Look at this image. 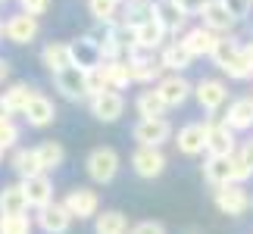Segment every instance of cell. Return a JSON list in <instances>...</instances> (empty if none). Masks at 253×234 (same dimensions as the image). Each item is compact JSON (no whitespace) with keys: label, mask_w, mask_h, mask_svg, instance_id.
<instances>
[{"label":"cell","mask_w":253,"mask_h":234,"mask_svg":"<svg viewBox=\"0 0 253 234\" xmlns=\"http://www.w3.org/2000/svg\"><path fill=\"white\" fill-rule=\"evenodd\" d=\"M212 60H216V66L222 72H228V78H250L253 75V63H250L247 47H241L231 38H219L216 41Z\"/></svg>","instance_id":"1"},{"label":"cell","mask_w":253,"mask_h":234,"mask_svg":"<svg viewBox=\"0 0 253 234\" xmlns=\"http://www.w3.org/2000/svg\"><path fill=\"white\" fill-rule=\"evenodd\" d=\"M119 165H122V159L113 147H94L84 159V172L94 184H110L119 175Z\"/></svg>","instance_id":"2"},{"label":"cell","mask_w":253,"mask_h":234,"mask_svg":"<svg viewBox=\"0 0 253 234\" xmlns=\"http://www.w3.org/2000/svg\"><path fill=\"white\" fill-rule=\"evenodd\" d=\"M212 203H216V209L222 212V216H244V212L250 209V194L244 184L231 181V184H222V188H216V194H212Z\"/></svg>","instance_id":"3"},{"label":"cell","mask_w":253,"mask_h":234,"mask_svg":"<svg viewBox=\"0 0 253 234\" xmlns=\"http://www.w3.org/2000/svg\"><path fill=\"white\" fill-rule=\"evenodd\" d=\"M131 169L138 178L153 181L166 172V153H163V147H144V144H138L131 153Z\"/></svg>","instance_id":"4"},{"label":"cell","mask_w":253,"mask_h":234,"mask_svg":"<svg viewBox=\"0 0 253 234\" xmlns=\"http://www.w3.org/2000/svg\"><path fill=\"white\" fill-rule=\"evenodd\" d=\"M66 203V209L72 212V219H94L97 212H100V194H97L94 188H87V184H79V188H72L69 194L63 197Z\"/></svg>","instance_id":"5"},{"label":"cell","mask_w":253,"mask_h":234,"mask_svg":"<svg viewBox=\"0 0 253 234\" xmlns=\"http://www.w3.org/2000/svg\"><path fill=\"white\" fill-rule=\"evenodd\" d=\"M38 216H35V225L41 228L44 234H66L72 228V212L66 209V203H60V200H53V203H47V206H41V209H35Z\"/></svg>","instance_id":"6"},{"label":"cell","mask_w":253,"mask_h":234,"mask_svg":"<svg viewBox=\"0 0 253 234\" xmlns=\"http://www.w3.org/2000/svg\"><path fill=\"white\" fill-rule=\"evenodd\" d=\"M131 138L144 144V147H163L166 141H172V125L166 116H160V119H138V125L131 128Z\"/></svg>","instance_id":"7"},{"label":"cell","mask_w":253,"mask_h":234,"mask_svg":"<svg viewBox=\"0 0 253 234\" xmlns=\"http://www.w3.org/2000/svg\"><path fill=\"white\" fill-rule=\"evenodd\" d=\"M53 84L66 100H87V75L79 66H66V69L53 72Z\"/></svg>","instance_id":"8"},{"label":"cell","mask_w":253,"mask_h":234,"mask_svg":"<svg viewBox=\"0 0 253 234\" xmlns=\"http://www.w3.org/2000/svg\"><path fill=\"white\" fill-rule=\"evenodd\" d=\"M194 97H197L200 110L212 116V113H219L222 106H225L228 87H225V81H219V78H203V81L194 84Z\"/></svg>","instance_id":"9"},{"label":"cell","mask_w":253,"mask_h":234,"mask_svg":"<svg viewBox=\"0 0 253 234\" xmlns=\"http://www.w3.org/2000/svg\"><path fill=\"white\" fill-rule=\"evenodd\" d=\"M122 113H125V97L119 91H103V94H97L91 97V116L97 122H106V125H113V122H119L122 119Z\"/></svg>","instance_id":"10"},{"label":"cell","mask_w":253,"mask_h":234,"mask_svg":"<svg viewBox=\"0 0 253 234\" xmlns=\"http://www.w3.org/2000/svg\"><path fill=\"white\" fill-rule=\"evenodd\" d=\"M175 147L181 156H200L207 153V122H188L175 134Z\"/></svg>","instance_id":"11"},{"label":"cell","mask_w":253,"mask_h":234,"mask_svg":"<svg viewBox=\"0 0 253 234\" xmlns=\"http://www.w3.org/2000/svg\"><path fill=\"white\" fill-rule=\"evenodd\" d=\"M235 128H228L225 122H207V153L212 156H231L238 150V144H235Z\"/></svg>","instance_id":"12"},{"label":"cell","mask_w":253,"mask_h":234,"mask_svg":"<svg viewBox=\"0 0 253 234\" xmlns=\"http://www.w3.org/2000/svg\"><path fill=\"white\" fill-rule=\"evenodd\" d=\"M72 66H79V69L84 72H91L97 69V66H103V50H100V44L94 41L91 35H84L79 38V41H72Z\"/></svg>","instance_id":"13"},{"label":"cell","mask_w":253,"mask_h":234,"mask_svg":"<svg viewBox=\"0 0 253 234\" xmlns=\"http://www.w3.org/2000/svg\"><path fill=\"white\" fill-rule=\"evenodd\" d=\"M157 94L166 100L169 110H175V106H181L194 94V87H191L188 78H181L178 72H175V75H166V78H160V81H157Z\"/></svg>","instance_id":"14"},{"label":"cell","mask_w":253,"mask_h":234,"mask_svg":"<svg viewBox=\"0 0 253 234\" xmlns=\"http://www.w3.org/2000/svg\"><path fill=\"white\" fill-rule=\"evenodd\" d=\"M22 188H25V197H28V206L32 209H41L47 203H53V178L47 172H38L32 178H22Z\"/></svg>","instance_id":"15"},{"label":"cell","mask_w":253,"mask_h":234,"mask_svg":"<svg viewBox=\"0 0 253 234\" xmlns=\"http://www.w3.org/2000/svg\"><path fill=\"white\" fill-rule=\"evenodd\" d=\"M203 178H207V184H212V188L231 184L235 181V159H231V156L207 153V159H203Z\"/></svg>","instance_id":"16"},{"label":"cell","mask_w":253,"mask_h":234,"mask_svg":"<svg viewBox=\"0 0 253 234\" xmlns=\"http://www.w3.org/2000/svg\"><path fill=\"white\" fill-rule=\"evenodd\" d=\"M22 116H25V122L32 125V128H47V125H53V119H56V106H53L50 97H44L41 91H38L32 97V103L25 106Z\"/></svg>","instance_id":"17"},{"label":"cell","mask_w":253,"mask_h":234,"mask_svg":"<svg viewBox=\"0 0 253 234\" xmlns=\"http://www.w3.org/2000/svg\"><path fill=\"white\" fill-rule=\"evenodd\" d=\"M38 38V16H32V13H19V16H13L6 22V41H13V44H32Z\"/></svg>","instance_id":"18"},{"label":"cell","mask_w":253,"mask_h":234,"mask_svg":"<svg viewBox=\"0 0 253 234\" xmlns=\"http://www.w3.org/2000/svg\"><path fill=\"white\" fill-rule=\"evenodd\" d=\"M153 16L160 19V25L166 28L169 35H178L184 28V19H188V13L178 6V0H157V3H153Z\"/></svg>","instance_id":"19"},{"label":"cell","mask_w":253,"mask_h":234,"mask_svg":"<svg viewBox=\"0 0 253 234\" xmlns=\"http://www.w3.org/2000/svg\"><path fill=\"white\" fill-rule=\"evenodd\" d=\"M216 41H219V35L212 32V28H207V25L191 28V32H184V38H181V44L188 47L194 56H212V50H216Z\"/></svg>","instance_id":"20"},{"label":"cell","mask_w":253,"mask_h":234,"mask_svg":"<svg viewBox=\"0 0 253 234\" xmlns=\"http://www.w3.org/2000/svg\"><path fill=\"white\" fill-rule=\"evenodd\" d=\"M200 16H203V25H207V28H212V32H216V35L228 32V28L238 22V19L228 13L225 0H210V3L200 9Z\"/></svg>","instance_id":"21"},{"label":"cell","mask_w":253,"mask_h":234,"mask_svg":"<svg viewBox=\"0 0 253 234\" xmlns=\"http://www.w3.org/2000/svg\"><path fill=\"white\" fill-rule=\"evenodd\" d=\"M228 125V128L235 131H250L253 128V97H241V100H231L228 103V113L225 119H222Z\"/></svg>","instance_id":"22"},{"label":"cell","mask_w":253,"mask_h":234,"mask_svg":"<svg viewBox=\"0 0 253 234\" xmlns=\"http://www.w3.org/2000/svg\"><path fill=\"white\" fill-rule=\"evenodd\" d=\"M28 212V197L22 181L19 184H3L0 188V216H22Z\"/></svg>","instance_id":"23"},{"label":"cell","mask_w":253,"mask_h":234,"mask_svg":"<svg viewBox=\"0 0 253 234\" xmlns=\"http://www.w3.org/2000/svg\"><path fill=\"white\" fill-rule=\"evenodd\" d=\"M128 66H131V78L141 84L160 81V75H163V63H153V56H141L138 50L128 53Z\"/></svg>","instance_id":"24"},{"label":"cell","mask_w":253,"mask_h":234,"mask_svg":"<svg viewBox=\"0 0 253 234\" xmlns=\"http://www.w3.org/2000/svg\"><path fill=\"white\" fill-rule=\"evenodd\" d=\"M128 216L119 209H103L94 216V234H128Z\"/></svg>","instance_id":"25"},{"label":"cell","mask_w":253,"mask_h":234,"mask_svg":"<svg viewBox=\"0 0 253 234\" xmlns=\"http://www.w3.org/2000/svg\"><path fill=\"white\" fill-rule=\"evenodd\" d=\"M166 28L160 25V19L153 16V19H147L144 25H138L134 28V41H138V50H153V47H160L163 41H166Z\"/></svg>","instance_id":"26"},{"label":"cell","mask_w":253,"mask_h":234,"mask_svg":"<svg viewBox=\"0 0 253 234\" xmlns=\"http://www.w3.org/2000/svg\"><path fill=\"white\" fill-rule=\"evenodd\" d=\"M191 60H194V53H191L181 41L166 44V47H163V56H160L163 69H169V72H184V69L191 66Z\"/></svg>","instance_id":"27"},{"label":"cell","mask_w":253,"mask_h":234,"mask_svg":"<svg viewBox=\"0 0 253 234\" xmlns=\"http://www.w3.org/2000/svg\"><path fill=\"white\" fill-rule=\"evenodd\" d=\"M35 94H38V91H35L32 84L16 81V84H9L0 97H3V103L9 106V113H13V116H22V113H25V106L32 103V97H35Z\"/></svg>","instance_id":"28"},{"label":"cell","mask_w":253,"mask_h":234,"mask_svg":"<svg viewBox=\"0 0 253 234\" xmlns=\"http://www.w3.org/2000/svg\"><path fill=\"white\" fill-rule=\"evenodd\" d=\"M35 153H38V162H41V169L50 175V172H56L60 165L66 162V147L60 141H41L35 147Z\"/></svg>","instance_id":"29"},{"label":"cell","mask_w":253,"mask_h":234,"mask_svg":"<svg viewBox=\"0 0 253 234\" xmlns=\"http://www.w3.org/2000/svg\"><path fill=\"white\" fill-rule=\"evenodd\" d=\"M41 60H44V66L50 72H60V69H66V66H72V47L66 41H50L41 50Z\"/></svg>","instance_id":"30"},{"label":"cell","mask_w":253,"mask_h":234,"mask_svg":"<svg viewBox=\"0 0 253 234\" xmlns=\"http://www.w3.org/2000/svg\"><path fill=\"white\" fill-rule=\"evenodd\" d=\"M134 110H138L141 119H160V116H166L169 106L157 91H141L138 100H134Z\"/></svg>","instance_id":"31"},{"label":"cell","mask_w":253,"mask_h":234,"mask_svg":"<svg viewBox=\"0 0 253 234\" xmlns=\"http://www.w3.org/2000/svg\"><path fill=\"white\" fill-rule=\"evenodd\" d=\"M103 72H106V81H110L113 91H122V87H128L134 81L128 60H106L103 63Z\"/></svg>","instance_id":"32"},{"label":"cell","mask_w":253,"mask_h":234,"mask_svg":"<svg viewBox=\"0 0 253 234\" xmlns=\"http://www.w3.org/2000/svg\"><path fill=\"white\" fill-rule=\"evenodd\" d=\"M147 19H153V0H128L122 9V22L128 28L144 25Z\"/></svg>","instance_id":"33"},{"label":"cell","mask_w":253,"mask_h":234,"mask_svg":"<svg viewBox=\"0 0 253 234\" xmlns=\"http://www.w3.org/2000/svg\"><path fill=\"white\" fill-rule=\"evenodd\" d=\"M9 169H13L19 178H32V175L44 172V169H41V162H38L35 147H32V150H16V153H13V159H9Z\"/></svg>","instance_id":"34"},{"label":"cell","mask_w":253,"mask_h":234,"mask_svg":"<svg viewBox=\"0 0 253 234\" xmlns=\"http://www.w3.org/2000/svg\"><path fill=\"white\" fill-rule=\"evenodd\" d=\"M35 219L32 216H0V234H32Z\"/></svg>","instance_id":"35"},{"label":"cell","mask_w":253,"mask_h":234,"mask_svg":"<svg viewBox=\"0 0 253 234\" xmlns=\"http://www.w3.org/2000/svg\"><path fill=\"white\" fill-rule=\"evenodd\" d=\"M87 9H91V16L97 22L110 25L116 19V13H119V0H87Z\"/></svg>","instance_id":"36"},{"label":"cell","mask_w":253,"mask_h":234,"mask_svg":"<svg viewBox=\"0 0 253 234\" xmlns=\"http://www.w3.org/2000/svg\"><path fill=\"white\" fill-rule=\"evenodd\" d=\"M87 75V100L97 94H103V91H110V81H106V72H103V66H97V69L91 72H84Z\"/></svg>","instance_id":"37"},{"label":"cell","mask_w":253,"mask_h":234,"mask_svg":"<svg viewBox=\"0 0 253 234\" xmlns=\"http://www.w3.org/2000/svg\"><path fill=\"white\" fill-rule=\"evenodd\" d=\"M19 138H22V131H19V125L13 119H6V122H0V147L3 150H13Z\"/></svg>","instance_id":"38"},{"label":"cell","mask_w":253,"mask_h":234,"mask_svg":"<svg viewBox=\"0 0 253 234\" xmlns=\"http://www.w3.org/2000/svg\"><path fill=\"white\" fill-rule=\"evenodd\" d=\"M128 234H166V225H163V222H153V219H144L138 225H131Z\"/></svg>","instance_id":"39"},{"label":"cell","mask_w":253,"mask_h":234,"mask_svg":"<svg viewBox=\"0 0 253 234\" xmlns=\"http://www.w3.org/2000/svg\"><path fill=\"white\" fill-rule=\"evenodd\" d=\"M225 6H228V13L235 16V19H247L253 0H225Z\"/></svg>","instance_id":"40"},{"label":"cell","mask_w":253,"mask_h":234,"mask_svg":"<svg viewBox=\"0 0 253 234\" xmlns=\"http://www.w3.org/2000/svg\"><path fill=\"white\" fill-rule=\"evenodd\" d=\"M19 3H22V9H25V13H32V16H41V13H47L50 0H19Z\"/></svg>","instance_id":"41"},{"label":"cell","mask_w":253,"mask_h":234,"mask_svg":"<svg viewBox=\"0 0 253 234\" xmlns=\"http://www.w3.org/2000/svg\"><path fill=\"white\" fill-rule=\"evenodd\" d=\"M238 156H241V162H244L247 169H250V175H253V138L244 141V144L238 147Z\"/></svg>","instance_id":"42"},{"label":"cell","mask_w":253,"mask_h":234,"mask_svg":"<svg viewBox=\"0 0 253 234\" xmlns=\"http://www.w3.org/2000/svg\"><path fill=\"white\" fill-rule=\"evenodd\" d=\"M207 3H210V0H178V6H181L188 16H197V13H200V9L207 6Z\"/></svg>","instance_id":"43"},{"label":"cell","mask_w":253,"mask_h":234,"mask_svg":"<svg viewBox=\"0 0 253 234\" xmlns=\"http://www.w3.org/2000/svg\"><path fill=\"white\" fill-rule=\"evenodd\" d=\"M6 78H9V63L3 60V56H0V84H3Z\"/></svg>","instance_id":"44"},{"label":"cell","mask_w":253,"mask_h":234,"mask_svg":"<svg viewBox=\"0 0 253 234\" xmlns=\"http://www.w3.org/2000/svg\"><path fill=\"white\" fill-rule=\"evenodd\" d=\"M6 119H13V113H9V106L3 103V97H0V122H6Z\"/></svg>","instance_id":"45"},{"label":"cell","mask_w":253,"mask_h":234,"mask_svg":"<svg viewBox=\"0 0 253 234\" xmlns=\"http://www.w3.org/2000/svg\"><path fill=\"white\" fill-rule=\"evenodd\" d=\"M3 35H6V25H3V22H0V38H3Z\"/></svg>","instance_id":"46"},{"label":"cell","mask_w":253,"mask_h":234,"mask_svg":"<svg viewBox=\"0 0 253 234\" xmlns=\"http://www.w3.org/2000/svg\"><path fill=\"white\" fill-rule=\"evenodd\" d=\"M247 53H250V63H253V44H250V47H247Z\"/></svg>","instance_id":"47"},{"label":"cell","mask_w":253,"mask_h":234,"mask_svg":"<svg viewBox=\"0 0 253 234\" xmlns=\"http://www.w3.org/2000/svg\"><path fill=\"white\" fill-rule=\"evenodd\" d=\"M3 153H6V150H3V147H0V162H3Z\"/></svg>","instance_id":"48"}]
</instances>
